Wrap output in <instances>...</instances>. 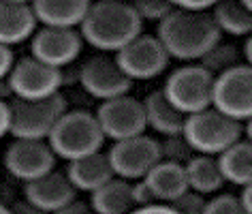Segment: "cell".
Segmentation results:
<instances>
[{"instance_id": "25", "label": "cell", "mask_w": 252, "mask_h": 214, "mask_svg": "<svg viewBox=\"0 0 252 214\" xmlns=\"http://www.w3.org/2000/svg\"><path fill=\"white\" fill-rule=\"evenodd\" d=\"M199 65L203 67L207 73H212L214 77H218V75L229 71V69L242 65V56H239V49L233 45V43L220 41L218 45H214L210 52L199 60Z\"/></svg>"}, {"instance_id": "12", "label": "cell", "mask_w": 252, "mask_h": 214, "mask_svg": "<svg viewBox=\"0 0 252 214\" xmlns=\"http://www.w3.org/2000/svg\"><path fill=\"white\" fill-rule=\"evenodd\" d=\"M56 159L52 146L39 140H15L4 150V167L13 178L22 180L24 184L39 180L49 172H54Z\"/></svg>"}, {"instance_id": "16", "label": "cell", "mask_w": 252, "mask_h": 214, "mask_svg": "<svg viewBox=\"0 0 252 214\" xmlns=\"http://www.w3.org/2000/svg\"><path fill=\"white\" fill-rule=\"evenodd\" d=\"M36 17L30 2L0 0V45H17L34 36Z\"/></svg>"}, {"instance_id": "33", "label": "cell", "mask_w": 252, "mask_h": 214, "mask_svg": "<svg viewBox=\"0 0 252 214\" xmlns=\"http://www.w3.org/2000/svg\"><path fill=\"white\" fill-rule=\"evenodd\" d=\"M54 214H94V210H92L90 204L75 199V201H71V204L64 206V208H60V210L54 212Z\"/></svg>"}, {"instance_id": "32", "label": "cell", "mask_w": 252, "mask_h": 214, "mask_svg": "<svg viewBox=\"0 0 252 214\" xmlns=\"http://www.w3.org/2000/svg\"><path fill=\"white\" fill-rule=\"evenodd\" d=\"M212 0H203V2H188V0H178V2H173L175 9L180 11H188V13H205L207 9H214Z\"/></svg>"}, {"instance_id": "22", "label": "cell", "mask_w": 252, "mask_h": 214, "mask_svg": "<svg viewBox=\"0 0 252 214\" xmlns=\"http://www.w3.org/2000/svg\"><path fill=\"white\" fill-rule=\"evenodd\" d=\"M218 167L222 172L224 182L248 186L252 184V143L248 140H239L229 146L222 154H218Z\"/></svg>"}, {"instance_id": "41", "label": "cell", "mask_w": 252, "mask_h": 214, "mask_svg": "<svg viewBox=\"0 0 252 214\" xmlns=\"http://www.w3.org/2000/svg\"><path fill=\"white\" fill-rule=\"evenodd\" d=\"M0 214H11V208H7L4 204H0Z\"/></svg>"}, {"instance_id": "35", "label": "cell", "mask_w": 252, "mask_h": 214, "mask_svg": "<svg viewBox=\"0 0 252 214\" xmlns=\"http://www.w3.org/2000/svg\"><path fill=\"white\" fill-rule=\"evenodd\" d=\"M130 214H178V212L167 204H152V206H146V208H135Z\"/></svg>"}, {"instance_id": "6", "label": "cell", "mask_w": 252, "mask_h": 214, "mask_svg": "<svg viewBox=\"0 0 252 214\" xmlns=\"http://www.w3.org/2000/svg\"><path fill=\"white\" fill-rule=\"evenodd\" d=\"M214 79L201 65H184L167 77L162 92L180 114L192 116L212 107Z\"/></svg>"}, {"instance_id": "37", "label": "cell", "mask_w": 252, "mask_h": 214, "mask_svg": "<svg viewBox=\"0 0 252 214\" xmlns=\"http://www.w3.org/2000/svg\"><path fill=\"white\" fill-rule=\"evenodd\" d=\"M239 201H242V206L246 208V212L252 214V184L244 186L242 195H239Z\"/></svg>"}, {"instance_id": "29", "label": "cell", "mask_w": 252, "mask_h": 214, "mask_svg": "<svg viewBox=\"0 0 252 214\" xmlns=\"http://www.w3.org/2000/svg\"><path fill=\"white\" fill-rule=\"evenodd\" d=\"M205 204L207 201L203 199V195H199V193H194V191H188L184 195H180L175 201H171V206L178 214H203L205 212Z\"/></svg>"}, {"instance_id": "36", "label": "cell", "mask_w": 252, "mask_h": 214, "mask_svg": "<svg viewBox=\"0 0 252 214\" xmlns=\"http://www.w3.org/2000/svg\"><path fill=\"white\" fill-rule=\"evenodd\" d=\"M11 214H47V212L39 210L36 206L28 204V201L24 199V201H15V204L11 206Z\"/></svg>"}, {"instance_id": "39", "label": "cell", "mask_w": 252, "mask_h": 214, "mask_svg": "<svg viewBox=\"0 0 252 214\" xmlns=\"http://www.w3.org/2000/svg\"><path fill=\"white\" fill-rule=\"evenodd\" d=\"M244 56H246V65L252 67V35L246 39V45H244Z\"/></svg>"}, {"instance_id": "21", "label": "cell", "mask_w": 252, "mask_h": 214, "mask_svg": "<svg viewBox=\"0 0 252 214\" xmlns=\"http://www.w3.org/2000/svg\"><path fill=\"white\" fill-rule=\"evenodd\" d=\"M90 195V206L94 214H130L135 210L133 182L118 178V176Z\"/></svg>"}, {"instance_id": "38", "label": "cell", "mask_w": 252, "mask_h": 214, "mask_svg": "<svg viewBox=\"0 0 252 214\" xmlns=\"http://www.w3.org/2000/svg\"><path fill=\"white\" fill-rule=\"evenodd\" d=\"M13 99V92H11L9 79H0V101H9Z\"/></svg>"}, {"instance_id": "18", "label": "cell", "mask_w": 252, "mask_h": 214, "mask_svg": "<svg viewBox=\"0 0 252 214\" xmlns=\"http://www.w3.org/2000/svg\"><path fill=\"white\" fill-rule=\"evenodd\" d=\"M66 176L71 180V184L77 191H84V193H94L96 188L107 184L111 178H116L109 156L103 152L71 161L66 167Z\"/></svg>"}, {"instance_id": "17", "label": "cell", "mask_w": 252, "mask_h": 214, "mask_svg": "<svg viewBox=\"0 0 252 214\" xmlns=\"http://www.w3.org/2000/svg\"><path fill=\"white\" fill-rule=\"evenodd\" d=\"M90 4L88 0H34L32 11L43 28L75 30L86 20Z\"/></svg>"}, {"instance_id": "11", "label": "cell", "mask_w": 252, "mask_h": 214, "mask_svg": "<svg viewBox=\"0 0 252 214\" xmlns=\"http://www.w3.org/2000/svg\"><path fill=\"white\" fill-rule=\"evenodd\" d=\"M169 54L158 41V36L139 35L126 47L116 54L118 67L130 81L133 79H154L169 67Z\"/></svg>"}, {"instance_id": "14", "label": "cell", "mask_w": 252, "mask_h": 214, "mask_svg": "<svg viewBox=\"0 0 252 214\" xmlns=\"http://www.w3.org/2000/svg\"><path fill=\"white\" fill-rule=\"evenodd\" d=\"M84 47V36L77 30L41 28L30 43V56L54 69L71 67Z\"/></svg>"}, {"instance_id": "24", "label": "cell", "mask_w": 252, "mask_h": 214, "mask_svg": "<svg viewBox=\"0 0 252 214\" xmlns=\"http://www.w3.org/2000/svg\"><path fill=\"white\" fill-rule=\"evenodd\" d=\"M212 17L220 33L233 36L252 35V13L242 2H233V0L216 2L212 9Z\"/></svg>"}, {"instance_id": "28", "label": "cell", "mask_w": 252, "mask_h": 214, "mask_svg": "<svg viewBox=\"0 0 252 214\" xmlns=\"http://www.w3.org/2000/svg\"><path fill=\"white\" fill-rule=\"evenodd\" d=\"M203 214H248L235 195H218L205 204Z\"/></svg>"}, {"instance_id": "10", "label": "cell", "mask_w": 252, "mask_h": 214, "mask_svg": "<svg viewBox=\"0 0 252 214\" xmlns=\"http://www.w3.org/2000/svg\"><path fill=\"white\" fill-rule=\"evenodd\" d=\"M109 163L113 174L124 180H143L148 172L160 161V146L154 137L137 135L130 140L113 142L109 148Z\"/></svg>"}, {"instance_id": "27", "label": "cell", "mask_w": 252, "mask_h": 214, "mask_svg": "<svg viewBox=\"0 0 252 214\" xmlns=\"http://www.w3.org/2000/svg\"><path fill=\"white\" fill-rule=\"evenodd\" d=\"M133 7L137 11V15L148 22H156L160 24L165 17L173 11V2H150V0H139V2H133Z\"/></svg>"}, {"instance_id": "9", "label": "cell", "mask_w": 252, "mask_h": 214, "mask_svg": "<svg viewBox=\"0 0 252 214\" xmlns=\"http://www.w3.org/2000/svg\"><path fill=\"white\" fill-rule=\"evenodd\" d=\"M9 86L13 99L22 101H43L58 94L62 86L60 69L43 65L32 56L17 60L9 73Z\"/></svg>"}, {"instance_id": "13", "label": "cell", "mask_w": 252, "mask_h": 214, "mask_svg": "<svg viewBox=\"0 0 252 214\" xmlns=\"http://www.w3.org/2000/svg\"><path fill=\"white\" fill-rule=\"evenodd\" d=\"M79 84L94 99L111 101L128 94L133 81L118 67L116 58L109 56H92L79 67Z\"/></svg>"}, {"instance_id": "4", "label": "cell", "mask_w": 252, "mask_h": 214, "mask_svg": "<svg viewBox=\"0 0 252 214\" xmlns=\"http://www.w3.org/2000/svg\"><path fill=\"white\" fill-rule=\"evenodd\" d=\"M242 133V122L220 114L214 107L199 111V114L186 116L184 131H182V135L186 137V142L190 143L194 152L205 156L222 154L229 146L239 142Z\"/></svg>"}, {"instance_id": "40", "label": "cell", "mask_w": 252, "mask_h": 214, "mask_svg": "<svg viewBox=\"0 0 252 214\" xmlns=\"http://www.w3.org/2000/svg\"><path fill=\"white\" fill-rule=\"evenodd\" d=\"M246 140H248L250 143H252V118H250V120H246Z\"/></svg>"}, {"instance_id": "2", "label": "cell", "mask_w": 252, "mask_h": 214, "mask_svg": "<svg viewBox=\"0 0 252 214\" xmlns=\"http://www.w3.org/2000/svg\"><path fill=\"white\" fill-rule=\"evenodd\" d=\"M81 36L100 52H120L141 35L143 22L133 4L120 0H98L90 4L81 22Z\"/></svg>"}, {"instance_id": "5", "label": "cell", "mask_w": 252, "mask_h": 214, "mask_svg": "<svg viewBox=\"0 0 252 214\" xmlns=\"http://www.w3.org/2000/svg\"><path fill=\"white\" fill-rule=\"evenodd\" d=\"M11 129L9 133L15 140H39L47 142L49 133L58 124V120L68 111L66 99L62 94H54L43 101H22L11 99Z\"/></svg>"}, {"instance_id": "8", "label": "cell", "mask_w": 252, "mask_h": 214, "mask_svg": "<svg viewBox=\"0 0 252 214\" xmlns=\"http://www.w3.org/2000/svg\"><path fill=\"white\" fill-rule=\"evenodd\" d=\"M96 120L100 124L105 140L109 137L113 142L130 140V137L143 135L148 129L146 122V109H143V101L124 94V97L103 101L96 109Z\"/></svg>"}, {"instance_id": "42", "label": "cell", "mask_w": 252, "mask_h": 214, "mask_svg": "<svg viewBox=\"0 0 252 214\" xmlns=\"http://www.w3.org/2000/svg\"><path fill=\"white\" fill-rule=\"evenodd\" d=\"M242 4H244V7H246V9H248V11H250V13H252V0H246V2H242Z\"/></svg>"}, {"instance_id": "30", "label": "cell", "mask_w": 252, "mask_h": 214, "mask_svg": "<svg viewBox=\"0 0 252 214\" xmlns=\"http://www.w3.org/2000/svg\"><path fill=\"white\" fill-rule=\"evenodd\" d=\"M133 201H135V208H146V206L158 204L156 197L152 195V191H150V186L146 184V180L133 182Z\"/></svg>"}, {"instance_id": "20", "label": "cell", "mask_w": 252, "mask_h": 214, "mask_svg": "<svg viewBox=\"0 0 252 214\" xmlns=\"http://www.w3.org/2000/svg\"><path fill=\"white\" fill-rule=\"evenodd\" d=\"M143 109H146V122L150 129H154L156 133L162 137L169 135H182L184 131V120L186 116L180 114L175 107L169 103L162 90H154L143 99Z\"/></svg>"}, {"instance_id": "23", "label": "cell", "mask_w": 252, "mask_h": 214, "mask_svg": "<svg viewBox=\"0 0 252 214\" xmlns=\"http://www.w3.org/2000/svg\"><path fill=\"white\" fill-rule=\"evenodd\" d=\"M184 169H186L188 188L199 195H212L220 191V186L224 184L222 172H220L218 161L214 156L194 154L184 165Z\"/></svg>"}, {"instance_id": "31", "label": "cell", "mask_w": 252, "mask_h": 214, "mask_svg": "<svg viewBox=\"0 0 252 214\" xmlns=\"http://www.w3.org/2000/svg\"><path fill=\"white\" fill-rule=\"evenodd\" d=\"M15 65V56L11 52V47L0 45V79H7L11 69Z\"/></svg>"}, {"instance_id": "3", "label": "cell", "mask_w": 252, "mask_h": 214, "mask_svg": "<svg viewBox=\"0 0 252 214\" xmlns=\"http://www.w3.org/2000/svg\"><path fill=\"white\" fill-rule=\"evenodd\" d=\"M47 143L52 146L58 159L71 163L100 152L105 143V135L92 111L73 109L66 111L58 120V124L47 137Z\"/></svg>"}, {"instance_id": "1", "label": "cell", "mask_w": 252, "mask_h": 214, "mask_svg": "<svg viewBox=\"0 0 252 214\" xmlns=\"http://www.w3.org/2000/svg\"><path fill=\"white\" fill-rule=\"evenodd\" d=\"M156 36L167 49L169 58L201 60L214 45L220 43L222 33L218 30L212 13H188L175 9L156 26Z\"/></svg>"}, {"instance_id": "26", "label": "cell", "mask_w": 252, "mask_h": 214, "mask_svg": "<svg viewBox=\"0 0 252 214\" xmlns=\"http://www.w3.org/2000/svg\"><path fill=\"white\" fill-rule=\"evenodd\" d=\"M158 146H160V161H169V163H178V165H186V163L194 156V150L190 148V143L186 142L184 135L162 137V142H158Z\"/></svg>"}, {"instance_id": "34", "label": "cell", "mask_w": 252, "mask_h": 214, "mask_svg": "<svg viewBox=\"0 0 252 214\" xmlns=\"http://www.w3.org/2000/svg\"><path fill=\"white\" fill-rule=\"evenodd\" d=\"M11 129V109L9 101H0V140L9 133Z\"/></svg>"}, {"instance_id": "19", "label": "cell", "mask_w": 252, "mask_h": 214, "mask_svg": "<svg viewBox=\"0 0 252 214\" xmlns=\"http://www.w3.org/2000/svg\"><path fill=\"white\" fill-rule=\"evenodd\" d=\"M146 184L156 197V201L162 204H171L188 191V180H186V169L184 165L169 161H158L156 165L150 169L146 178Z\"/></svg>"}, {"instance_id": "15", "label": "cell", "mask_w": 252, "mask_h": 214, "mask_svg": "<svg viewBox=\"0 0 252 214\" xmlns=\"http://www.w3.org/2000/svg\"><path fill=\"white\" fill-rule=\"evenodd\" d=\"M75 197H77V188L71 184L66 172L54 169L43 178L24 184V199L47 214L58 212L60 208L75 201Z\"/></svg>"}, {"instance_id": "7", "label": "cell", "mask_w": 252, "mask_h": 214, "mask_svg": "<svg viewBox=\"0 0 252 214\" xmlns=\"http://www.w3.org/2000/svg\"><path fill=\"white\" fill-rule=\"evenodd\" d=\"M212 107L242 122L252 118V67L237 65L214 79Z\"/></svg>"}]
</instances>
